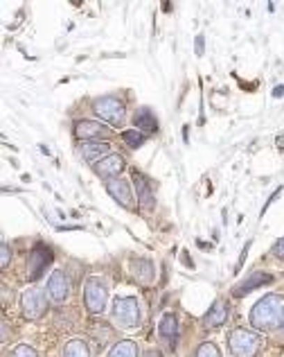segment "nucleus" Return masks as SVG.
<instances>
[{
	"instance_id": "obj_1",
	"label": "nucleus",
	"mask_w": 284,
	"mask_h": 357,
	"mask_svg": "<svg viewBox=\"0 0 284 357\" xmlns=\"http://www.w3.org/2000/svg\"><path fill=\"white\" fill-rule=\"evenodd\" d=\"M251 326L260 333H273L284 326V296L267 294L251 307Z\"/></svg>"
},
{
	"instance_id": "obj_2",
	"label": "nucleus",
	"mask_w": 284,
	"mask_h": 357,
	"mask_svg": "<svg viewBox=\"0 0 284 357\" xmlns=\"http://www.w3.org/2000/svg\"><path fill=\"white\" fill-rule=\"evenodd\" d=\"M262 344V337L246 328H235L228 335V349L235 357H258Z\"/></svg>"
},
{
	"instance_id": "obj_3",
	"label": "nucleus",
	"mask_w": 284,
	"mask_h": 357,
	"mask_svg": "<svg viewBox=\"0 0 284 357\" xmlns=\"http://www.w3.org/2000/svg\"><path fill=\"white\" fill-rule=\"evenodd\" d=\"M93 114L104 122H109L111 127H120L127 118V107L116 96H104L93 102Z\"/></svg>"
},
{
	"instance_id": "obj_4",
	"label": "nucleus",
	"mask_w": 284,
	"mask_h": 357,
	"mask_svg": "<svg viewBox=\"0 0 284 357\" xmlns=\"http://www.w3.org/2000/svg\"><path fill=\"white\" fill-rule=\"evenodd\" d=\"M109 303V287L100 276H90L84 285V305L90 314H104Z\"/></svg>"
},
{
	"instance_id": "obj_5",
	"label": "nucleus",
	"mask_w": 284,
	"mask_h": 357,
	"mask_svg": "<svg viewBox=\"0 0 284 357\" xmlns=\"http://www.w3.org/2000/svg\"><path fill=\"white\" fill-rule=\"evenodd\" d=\"M113 319H116L120 328H127V331H134V328H138L140 321H142L138 298L125 296V298L113 301Z\"/></svg>"
},
{
	"instance_id": "obj_6",
	"label": "nucleus",
	"mask_w": 284,
	"mask_h": 357,
	"mask_svg": "<svg viewBox=\"0 0 284 357\" xmlns=\"http://www.w3.org/2000/svg\"><path fill=\"white\" fill-rule=\"evenodd\" d=\"M74 138L84 140V143H106L109 138H113V129L109 125L97 120H77L74 122Z\"/></svg>"
},
{
	"instance_id": "obj_7",
	"label": "nucleus",
	"mask_w": 284,
	"mask_h": 357,
	"mask_svg": "<svg viewBox=\"0 0 284 357\" xmlns=\"http://www.w3.org/2000/svg\"><path fill=\"white\" fill-rule=\"evenodd\" d=\"M21 307H23V317L30 319V321H36V319H41L47 310V298L45 294L41 292L39 287H30L25 289L23 296H21Z\"/></svg>"
},
{
	"instance_id": "obj_8",
	"label": "nucleus",
	"mask_w": 284,
	"mask_h": 357,
	"mask_svg": "<svg viewBox=\"0 0 284 357\" xmlns=\"http://www.w3.org/2000/svg\"><path fill=\"white\" fill-rule=\"evenodd\" d=\"M106 192L122 206V208H127V211L136 208V195L131 192V185H129V181H125V178H120V176L118 178H109Z\"/></svg>"
},
{
	"instance_id": "obj_9",
	"label": "nucleus",
	"mask_w": 284,
	"mask_h": 357,
	"mask_svg": "<svg viewBox=\"0 0 284 357\" xmlns=\"http://www.w3.org/2000/svg\"><path fill=\"white\" fill-rule=\"evenodd\" d=\"M134 183H136V195H138V206L145 213H151L156 208V192L151 188V181L142 174V172H134Z\"/></svg>"
},
{
	"instance_id": "obj_10",
	"label": "nucleus",
	"mask_w": 284,
	"mask_h": 357,
	"mask_svg": "<svg viewBox=\"0 0 284 357\" xmlns=\"http://www.w3.org/2000/svg\"><path fill=\"white\" fill-rule=\"evenodd\" d=\"M47 296L52 303H63L70 296V280L61 269H54L47 278Z\"/></svg>"
},
{
	"instance_id": "obj_11",
	"label": "nucleus",
	"mask_w": 284,
	"mask_h": 357,
	"mask_svg": "<svg viewBox=\"0 0 284 357\" xmlns=\"http://www.w3.org/2000/svg\"><path fill=\"white\" fill-rule=\"evenodd\" d=\"M125 165H127L125 163V156L113 152L106 158H102L100 163H95L93 170H95V174H97V176L106 178V181H109V178H118V174L125 170Z\"/></svg>"
},
{
	"instance_id": "obj_12",
	"label": "nucleus",
	"mask_w": 284,
	"mask_h": 357,
	"mask_svg": "<svg viewBox=\"0 0 284 357\" xmlns=\"http://www.w3.org/2000/svg\"><path fill=\"white\" fill-rule=\"evenodd\" d=\"M228 317H230V305H228V301L216 298L214 303L210 305V310L205 312V317H203V326H205V328H221L226 321H228Z\"/></svg>"
},
{
	"instance_id": "obj_13",
	"label": "nucleus",
	"mask_w": 284,
	"mask_h": 357,
	"mask_svg": "<svg viewBox=\"0 0 284 357\" xmlns=\"http://www.w3.org/2000/svg\"><path fill=\"white\" fill-rule=\"evenodd\" d=\"M77 154L86 163H95V161L100 163L102 158H106L113 152H111V145L109 143H79L77 145Z\"/></svg>"
},
{
	"instance_id": "obj_14",
	"label": "nucleus",
	"mask_w": 284,
	"mask_h": 357,
	"mask_svg": "<svg viewBox=\"0 0 284 357\" xmlns=\"http://www.w3.org/2000/svg\"><path fill=\"white\" fill-rule=\"evenodd\" d=\"M52 260V251L45 249L43 244H39V247H34L32 253H30V260H27V267H30V278L36 280L41 276V271L45 269L47 262Z\"/></svg>"
},
{
	"instance_id": "obj_15",
	"label": "nucleus",
	"mask_w": 284,
	"mask_h": 357,
	"mask_svg": "<svg viewBox=\"0 0 284 357\" xmlns=\"http://www.w3.org/2000/svg\"><path fill=\"white\" fill-rule=\"evenodd\" d=\"M158 333L160 337L169 344V346H174L176 344V337H178V317L176 314H165L163 319H160V324H158Z\"/></svg>"
},
{
	"instance_id": "obj_16",
	"label": "nucleus",
	"mask_w": 284,
	"mask_h": 357,
	"mask_svg": "<svg viewBox=\"0 0 284 357\" xmlns=\"http://www.w3.org/2000/svg\"><path fill=\"white\" fill-rule=\"evenodd\" d=\"M134 125H136V129L145 131V134H154V131L158 129L156 116L151 114V109H138L136 116H134Z\"/></svg>"
},
{
	"instance_id": "obj_17",
	"label": "nucleus",
	"mask_w": 284,
	"mask_h": 357,
	"mask_svg": "<svg viewBox=\"0 0 284 357\" xmlns=\"http://www.w3.org/2000/svg\"><path fill=\"white\" fill-rule=\"evenodd\" d=\"M271 280H273V276H269V274H253L248 280H244V285L235 287V289H232V294H235V296H244V294H248L251 289L260 287L262 283L267 285V283H271Z\"/></svg>"
},
{
	"instance_id": "obj_18",
	"label": "nucleus",
	"mask_w": 284,
	"mask_h": 357,
	"mask_svg": "<svg viewBox=\"0 0 284 357\" xmlns=\"http://www.w3.org/2000/svg\"><path fill=\"white\" fill-rule=\"evenodd\" d=\"M63 357H90V349L84 340H70L63 346Z\"/></svg>"
},
{
	"instance_id": "obj_19",
	"label": "nucleus",
	"mask_w": 284,
	"mask_h": 357,
	"mask_svg": "<svg viewBox=\"0 0 284 357\" xmlns=\"http://www.w3.org/2000/svg\"><path fill=\"white\" fill-rule=\"evenodd\" d=\"M106 357H138V344L131 340H122L111 349Z\"/></svg>"
},
{
	"instance_id": "obj_20",
	"label": "nucleus",
	"mask_w": 284,
	"mask_h": 357,
	"mask_svg": "<svg viewBox=\"0 0 284 357\" xmlns=\"http://www.w3.org/2000/svg\"><path fill=\"white\" fill-rule=\"evenodd\" d=\"M134 274L142 283H151L154 280V265L149 260H134Z\"/></svg>"
},
{
	"instance_id": "obj_21",
	"label": "nucleus",
	"mask_w": 284,
	"mask_h": 357,
	"mask_svg": "<svg viewBox=\"0 0 284 357\" xmlns=\"http://www.w3.org/2000/svg\"><path fill=\"white\" fill-rule=\"evenodd\" d=\"M122 140L131 147V149H138V147H142L145 145V134L142 131H122Z\"/></svg>"
},
{
	"instance_id": "obj_22",
	"label": "nucleus",
	"mask_w": 284,
	"mask_h": 357,
	"mask_svg": "<svg viewBox=\"0 0 284 357\" xmlns=\"http://www.w3.org/2000/svg\"><path fill=\"white\" fill-rule=\"evenodd\" d=\"M196 357H221V353H219V349H216V344H212V342H203V344L196 349Z\"/></svg>"
},
{
	"instance_id": "obj_23",
	"label": "nucleus",
	"mask_w": 284,
	"mask_h": 357,
	"mask_svg": "<svg viewBox=\"0 0 284 357\" xmlns=\"http://www.w3.org/2000/svg\"><path fill=\"white\" fill-rule=\"evenodd\" d=\"M9 357H39V355H36V351L32 349V346H27V344H18Z\"/></svg>"
},
{
	"instance_id": "obj_24",
	"label": "nucleus",
	"mask_w": 284,
	"mask_h": 357,
	"mask_svg": "<svg viewBox=\"0 0 284 357\" xmlns=\"http://www.w3.org/2000/svg\"><path fill=\"white\" fill-rule=\"evenodd\" d=\"M9 260H12V249H9V244H0V267H7L9 265Z\"/></svg>"
},
{
	"instance_id": "obj_25",
	"label": "nucleus",
	"mask_w": 284,
	"mask_h": 357,
	"mask_svg": "<svg viewBox=\"0 0 284 357\" xmlns=\"http://www.w3.org/2000/svg\"><path fill=\"white\" fill-rule=\"evenodd\" d=\"M273 253H276L278 258H284V238H280L276 242V247H273Z\"/></svg>"
},
{
	"instance_id": "obj_26",
	"label": "nucleus",
	"mask_w": 284,
	"mask_h": 357,
	"mask_svg": "<svg viewBox=\"0 0 284 357\" xmlns=\"http://www.w3.org/2000/svg\"><path fill=\"white\" fill-rule=\"evenodd\" d=\"M142 357H163V353H160V351H147Z\"/></svg>"
},
{
	"instance_id": "obj_27",
	"label": "nucleus",
	"mask_w": 284,
	"mask_h": 357,
	"mask_svg": "<svg viewBox=\"0 0 284 357\" xmlns=\"http://www.w3.org/2000/svg\"><path fill=\"white\" fill-rule=\"evenodd\" d=\"M7 333H9V331H7V324H3V342L7 340Z\"/></svg>"
},
{
	"instance_id": "obj_28",
	"label": "nucleus",
	"mask_w": 284,
	"mask_h": 357,
	"mask_svg": "<svg viewBox=\"0 0 284 357\" xmlns=\"http://www.w3.org/2000/svg\"><path fill=\"white\" fill-rule=\"evenodd\" d=\"M278 147H280V149H284V136H280V138H278Z\"/></svg>"
},
{
	"instance_id": "obj_29",
	"label": "nucleus",
	"mask_w": 284,
	"mask_h": 357,
	"mask_svg": "<svg viewBox=\"0 0 284 357\" xmlns=\"http://www.w3.org/2000/svg\"><path fill=\"white\" fill-rule=\"evenodd\" d=\"M276 96H284V89H276Z\"/></svg>"
}]
</instances>
